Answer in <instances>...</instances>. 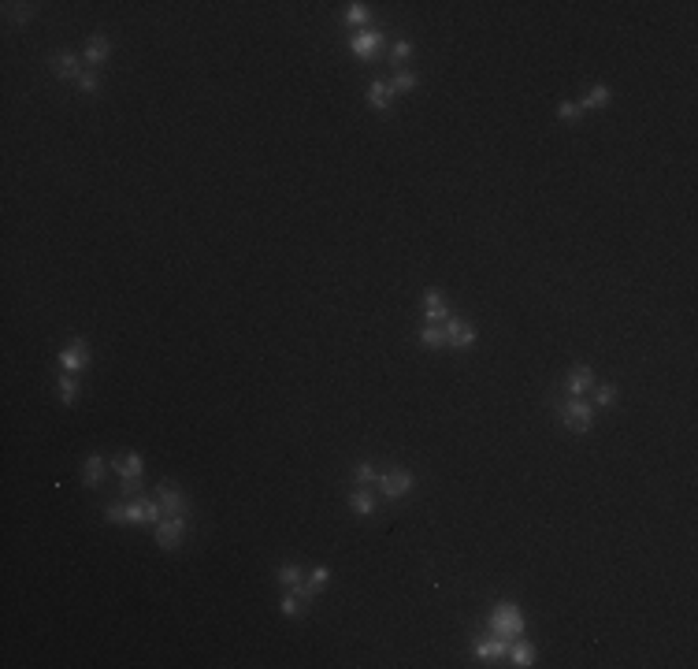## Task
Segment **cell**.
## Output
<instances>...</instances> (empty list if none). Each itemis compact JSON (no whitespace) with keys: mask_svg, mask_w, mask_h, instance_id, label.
I'll use <instances>...</instances> for the list:
<instances>
[{"mask_svg":"<svg viewBox=\"0 0 698 669\" xmlns=\"http://www.w3.org/2000/svg\"><path fill=\"white\" fill-rule=\"evenodd\" d=\"M160 513L164 510H160L156 498H134L126 505H108L104 520H111V525H156Z\"/></svg>","mask_w":698,"mask_h":669,"instance_id":"obj_1","label":"cell"},{"mask_svg":"<svg viewBox=\"0 0 698 669\" xmlns=\"http://www.w3.org/2000/svg\"><path fill=\"white\" fill-rule=\"evenodd\" d=\"M486 625H491V636L513 643V640H520V636H524V614H520V606H513V602H498Z\"/></svg>","mask_w":698,"mask_h":669,"instance_id":"obj_2","label":"cell"},{"mask_svg":"<svg viewBox=\"0 0 698 669\" xmlns=\"http://www.w3.org/2000/svg\"><path fill=\"white\" fill-rule=\"evenodd\" d=\"M561 420H565L568 432L587 435V432L594 428V405H591L587 398H568V402L561 405Z\"/></svg>","mask_w":698,"mask_h":669,"instance_id":"obj_3","label":"cell"},{"mask_svg":"<svg viewBox=\"0 0 698 669\" xmlns=\"http://www.w3.org/2000/svg\"><path fill=\"white\" fill-rule=\"evenodd\" d=\"M376 483H379V495L383 498H391V502H398V498H405L413 491V472L409 469H391V472H379L376 476Z\"/></svg>","mask_w":698,"mask_h":669,"instance_id":"obj_4","label":"cell"},{"mask_svg":"<svg viewBox=\"0 0 698 669\" xmlns=\"http://www.w3.org/2000/svg\"><path fill=\"white\" fill-rule=\"evenodd\" d=\"M156 543H160V550H178V543H182V535H186V517H160L156 520Z\"/></svg>","mask_w":698,"mask_h":669,"instance_id":"obj_5","label":"cell"},{"mask_svg":"<svg viewBox=\"0 0 698 669\" xmlns=\"http://www.w3.org/2000/svg\"><path fill=\"white\" fill-rule=\"evenodd\" d=\"M442 335H446V346H453V350H468V346H476V338H479L472 323H464L457 316L442 320Z\"/></svg>","mask_w":698,"mask_h":669,"instance_id":"obj_6","label":"cell"},{"mask_svg":"<svg viewBox=\"0 0 698 669\" xmlns=\"http://www.w3.org/2000/svg\"><path fill=\"white\" fill-rule=\"evenodd\" d=\"M156 502H160V510H164L168 517H186V510H190L186 495L178 491V487H168V483L156 487Z\"/></svg>","mask_w":698,"mask_h":669,"instance_id":"obj_7","label":"cell"},{"mask_svg":"<svg viewBox=\"0 0 698 669\" xmlns=\"http://www.w3.org/2000/svg\"><path fill=\"white\" fill-rule=\"evenodd\" d=\"M60 368L71 372V376H75V372H86V368H89V350H86L82 338H75L71 346L60 353Z\"/></svg>","mask_w":698,"mask_h":669,"instance_id":"obj_8","label":"cell"},{"mask_svg":"<svg viewBox=\"0 0 698 669\" xmlns=\"http://www.w3.org/2000/svg\"><path fill=\"white\" fill-rule=\"evenodd\" d=\"M327 580H331V569H327V565H316L312 573H308V577L301 580V587H294V592H298L305 602H312V599H316V592H323V584H327Z\"/></svg>","mask_w":698,"mask_h":669,"instance_id":"obj_9","label":"cell"},{"mask_svg":"<svg viewBox=\"0 0 698 669\" xmlns=\"http://www.w3.org/2000/svg\"><path fill=\"white\" fill-rule=\"evenodd\" d=\"M591 387H594V372H591L587 365H576L572 372H568V398L591 395Z\"/></svg>","mask_w":698,"mask_h":669,"instance_id":"obj_10","label":"cell"},{"mask_svg":"<svg viewBox=\"0 0 698 669\" xmlns=\"http://www.w3.org/2000/svg\"><path fill=\"white\" fill-rule=\"evenodd\" d=\"M424 316H427V323H442L446 316H449V305H446V294L442 290H427L424 294Z\"/></svg>","mask_w":698,"mask_h":669,"instance_id":"obj_11","label":"cell"},{"mask_svg":"<svg viewBox=\"0 0 698 669\" xmlns=\"http://www.w3.org/2000/svg\"><path fill=\"white\" fill-rule=\"evenodd\" d=\"M379 41H383V34H379V30H361L356 38H349V48H353V56L368 60V56H376Z\"/></svg>","mask_w":698,"mask_h":669,"instance_id":"obj_12","label":"cell"},{"mask_svg":"<svg viewBox=\"0 0 698 669\" xmlns=\"http://www.w3.org/2000/svg\"><path fill=\"white\" fill-rule=\"evenodd\" d=\"M53 71L60 78H75V82H78V75H82L86 68H82V60H78L75 53H56L53 56Z\"/></svg>","mask_w":698,"mask_h":669,"instance_id":"obj_13","label":"cell"},{"mask_svg":"<svg viewBox=\"0 0 698 669\" xmlns=\"http://www.w3.org/2000/svg\"><path fill=\"white\" fill-rule=\"evenodd\" d=\"M108 53H111V41L104 34H93L89 45H86V53H82V60L89 63V68H101V63L108 60Z\"/></svg>","mask_w":698,"mask_h":669,"instance_id":"obj_14","label":"cell"},{"mask_svg":"<svg viewBox=\"0 0 698 669\" xmlns=\"http://www.w3.org/2000/svg\"><path fill=\"white\" fill-rule=\"evenodd\" d=\"M394 97H398V93L391 90V82H379V78H376V82L368 86V105L376 108V112H386V108L394 105Z\"/></svg>","mask_w":698,"mask_h":669,"instance_id":"obj_15","label":"cell"},{"mask_svg":"<svg viewBox=\"0 0 698 669\" xmlns=\"http://www.w3.org/2000/svg\"><path fill=\"white\" fill-rule=\"evenodd\" d=\"M506 658H509V665H516V669H528V665H535V647L524 643V640H513Z\"/></svg>","mask_w":698,"mask_h":669,"instance_id":"obj_16","label":"cell"},{"mask_svg":"<svg viewBox=\"0 0 698 669\" xmlns=\"http://www.w3.org/2000/svg\"><path fill=\"white\" fill-rule=\"evenodd\" d=\"M509 655V640H498V636H486L476 643V658H506Z\"/></svg>","mask_w":698,"mask_h":669,"instance_id":"obj_17","label":"cell"},{"mask_svg":"<svg viewBox=\"0 0 698 669\" xmlns=\"http://www.w3.org/2000/svg\"><path fill=\"white\" fill-rule=\"evenodd\" d=\"M111 469L119 472V480H141L145 461H141V454H126V458H123V461H116Z\"/></svg>","mask_w":698,"mask_h":669,"instance_id":"obj_18","label":"cell"},{"mask_svg":"<svg viewBox=\"0 0 698 669\" xmlns=\"http://www.w3.org/2000/svg\"><path fill=\"white\" fill-rule=\"evenodd\" d=\"M104 472H108L104 458H101V454H89V458H86V472H82V483H86V487H101Z\"/></svg>","mask_w":698,"mask_h":669,"instance_id":"obj_19","label":"cell"},{"mask_svg":"<svg viewBox=\"0 0 698 669\" xmlns=\"http://www.w3.org/2000/svg\"><path fill=\"white\" fill-rule=\"evenodd\" d=\"M349 505L356 517H371V510H376V495L368 491V487H356V491L349 495Z\"/></svg>","mask_w":698,"mask_h":669,"instance_id":"obj_20","label":"cell"},{"mask_svg":"<svg viewBox=\"0 0 698 669\" xmlns=\"http://www.w3.org/2000/svg\"><path fill=\"white\" fill-rule=\"evenodd\" d=\"M609 105V86H591L587 93H583V101H579V112H587V108H606Z\"/></svg>","mask_w":698,"mask_h":669,"instance_id":"obj_21","label":"cell"},{"mask_svg":"<svg viewBox=\"0 0 698 669\" xmlns=\"http://www.w3.org/2000/svg\"><path fill=\"white\" fill-rule=\"evenodd\" d=\"M616 402V387H609V383H594L591 387V405L594 410H606V405H613Z\"/></svg>","mask_w":698,"mask_h":669,"instance_id":"obj_22","label":"cell"},{"mask_svg":"<svg viewBox=\"0 0 698 669\" xmlns=\"http://www.w3.org/2000/svg\"><path fill=\"white\" fill-rule=\"evenodd\" d=\"M420 346H427V350H442V346H446L442 328H438V323H427V328L420 331Z\"/></svg>","mask_w":698,"mask_h":669,"instance_id":"obj_23","label":"cell"},{"mask_svg":"<svg viewBox=\"0 0 698 669\" xmlns=\"http://www.w3.org/2000/svg\"><path fill=\"white\" fill-rule=\"evenodd\" d=\"M279 610H283V617H301L305 614V599L298 592H286L283 602H279Z\"/></svg>","mask_w":698,"mask_h":669,"instance_id":"obj_24","label":"cell"},{"mask_svg":"<svg viewBox=\"0 0 698 669\" xmlns=\"http://www.w3.org/2000/svg\"><path fill=\"white\" fill-rule=\"evenodd\" d=\"M56 390H60V402H63V405H71V402H75V395H78V380L71 376V372H63L60 383H56Z\"/></svg>","mask_w":698,"mask_h":669,"instance_id":"obj_25","label":"cell"},{"mask_svg":"<svg viewBox=\"0 0 698 669\" xmlns=\"http://www.w3.org/2000/svg\"><path fill=\"white\" fill-rule=\"evenodd\" d=\"M301 580H305V577H301V569H298L294 562H290V565H279V584H283V587H290V592H294V587H301Z\"/></svg>","mask_w":698,"mask_h":669,"instance_id":"obj_26","label":"cell"},{"mask_svg":"<svg viewBox=\"0 0 698 669\" xmlns=\"http://www.w3.org/2000/svg\"><path fill=\"white\" fill-rule=\"evenodd\" d=\"M416 86H420V78H416L413 71H398V75H394V82H391V90H394V93H413Z\"/></svg>","mask_w":698,"mask_h":669,"instance_id":"obj_27","label":"cell"},{"mask_svg":"<svg viewBox=\"0 0 698 669\" xmlns=\"http://www.w3.org/2000/svg\"><path fill=\"white\" fill-rule=\"evenodd\" d=\"M346 23L349 26H364L368 23V4H349L346 8Z\"/></svg>","mask_w":698,"mask_h":669,"instance_id":"obj_28","label":"cell"},{"mask_svg":"<svg viewBox=\"0 0 698 669\" xmlns=\"http://www.w3.org/2000/svg\"><path fill=\"white\" fill-rule=\"evenodd\" d=\"M376 476H379V472H376V469H371L368 461H361V465H356V469H353V480H356V483H361V487H368V483H376Z\"/></svg>","mask_w":698,"mask_h":669,"instance_id":"obj_29","label":"cell"},{"mask_svg":"<svg viewBox=\"0 0 698 669\" xmlns=\"http://www.w3.org/2000/svg\"><path fill=\"white\" fill-rule=\"evenodd\" d=\"M409 56H413V41H394V45H391V60H394V63L409 60Z\"/></svg>","mask_w":698,"mask_h":669,"instance_id":"obj_30","label":"cell"},{"mask_svg":"<svg viewBox=\"0 0 698 669\" xmlns=\"http://www.w3.org/2000/svg\"><path fill=\"white\" fill-rule=\"evenodd\" d=\"M78 90H82V93H97V75H93L89 68L78 75Z\"/></svg>","mask_w":698,"mask_h":669,"instance_id":"obj_31","label":"cell"},{"mask_svg":"<svg viewBox=\"0 0 698 669\" xmlns=\"http://www.w3.org/2000/svg\"><path fill=\"white\" fill-rule=\"evenodd\" d=\"M8 8H11V19L15 23H26L30 15H34V8H30V4H8Z\"/></svg>","mask_w":698,"mask_h":669,"instance_id":"obj_32","label":"cell"},{"mask_svg":"<svg viewBox=\"0 0 698 669\" xmlns=\"http://www.w3.org/2000/svg\"><path fill=\"white\" fill-rule=\"evenodd\" d=\"M557 116H561V119H576V116H579V105H572V101H565V105L557 108Z\"/></svg>","mask_w":698,"mask_h":669,"instance_id":"obj_33","label":"cell"}]
</instances>
